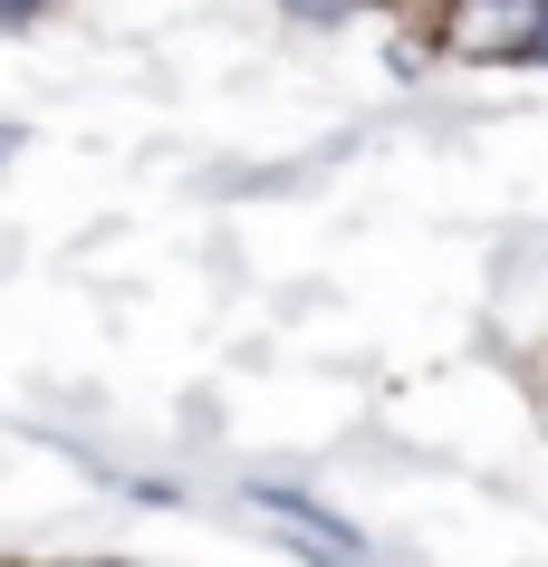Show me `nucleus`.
I'll return each instance as SVG.
<instances>
[{
    "mask_svg": "<svg viewBox=\"0 0 548 567\" xmlns=\"http://www.w3.org/2000/svg\"><path fill=\"white\" fill-rule=\"evenodd\" d=\"M250 509H270V529L289 538V548H308L318 567H375V558H365V538L347 529L337 509L299 501V491H279V481H250Z\"/></svg>",
    "mask_w": 548,
    "mask_h": 567,
    "instance_id": "obj_1",
    "label": "nucleus"
},
{
    "mask_svg": "<svg viewBox=\"0 0 548 567\" xmlns=\"http://www.w3.org/2000/svg\"><path fill=\"white\" fill-rule=\"evenodd\" d=\"M289 10H299V20H347L356 0H289Z\"/></svg>",
    "mask_w": 548,
    "mask_h": 567,
    "instance_id": "obj_2",
    "label": "nucleus"
}]
</instances>
